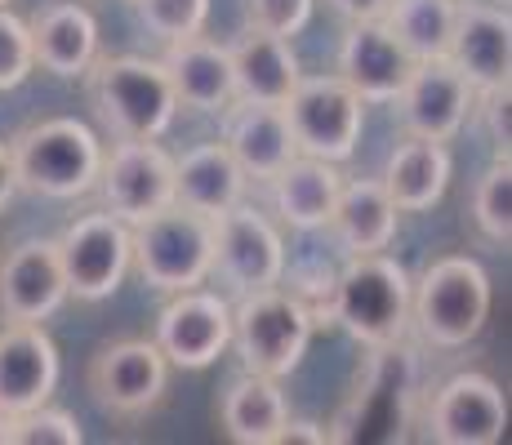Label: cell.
Here are the masks:
<instances>
[{
    "instance_id": "cell-1",
    "label": "cell",
    "mask_w": 512,
    "mask_h": 445,
    "mask_svg": "<svg viewBox=\"0 0 512 445\" xmlns=\"http://www.w3.org/2000/svg\"><path fill=\"white\" fill-rule=\"evenodd\" d=\"M81 81L98 125L112 138H165L183 112L161 58L98 54Z\"/></svg>"
},
{
    "instance_id": "cell-2",
    "label": "cell",
    "mask_w": 512,
    "mask_h": 445,
    "mask_svg": "<svg viewBox=\"0 0 512 445\" xmlns=\"http://www.w3.org/2000/svg\"><path fill=\"white\" fill-rule=\"evenodd\" d=\"M410 281L388 250L348 254V263L334 272L330 290V325L361 343V348L388 352L410 330Z\"/></svg>"
},
{
    "instance_id": "cell-3",
    "label": "cell",
    "mask_w": 512,
    "mask_h": 445,
    "mask_svg": "<svg viewBox=\"0 0 512 445\" xmlns=\"http://www.w3.org/2000/svg\"><path fill=\"white\" fill-rule=\"evenodd\" d=\"M18 192L45 196V201H81L98 187L103 170V138L76 116H45L9 138Z\"/></svg>"
},
{
    "instance_id": "cell-4",
    "label": "cell",
    "mask_w": 512,
    "mask_h": 445,
    "mask_svg": "<svg viewBox=\"0 0 512 445\" xmlns=\"http://www.w3.org/2000/svg\"><path fill=\"white\" fill-rule=\"evenodd\" d=\"M490 272L468 254H441L410 281V325L428 348H468L490 321Z\"/></svg>"
},
{
    "instance_id": "cell-5",
    "label": "cell",
    "mask_w": 512,
    "mask_h": 445,
    "mask_svg": "<svg viewBox=\"0 0 512 445\" xmlns=\"http://www.w3.org/2000/svg\"><path fill=\"white\" fill-rule=\"evenodd\" d=\"M214 263V223L183 205L147 214L130 223V267L143 276L147 290L179 294L192 285H210Z\"/></svg>"
},
{
    "instance_id": "cell-6",
    "label": "cell",
    "mask_w": 512,
    "mask_h": 445,
    "mask_svg": "<svg viewBox=\"0 0 512 445\" xmlns=\"http://www.w3.org/2000/svg\"><path fill=\"white\" fill-rule=\"evenodd\" d=\"M317 334V316L303 308L285 285L272 290H254L232 299V343L241 356V370L285 379L303 365L308 343Z\"/></svg>"
},
{
    "instance_id": "cell-7",
    "label": "cell",
    "mask_w": 512,
    "mask_h": 445,
    "mask_svg": "<svg viewBox=\"0 0 512 445\" xmlns=\"http://www.w3.org/2000/svg\"><path fill=\"white\" fill-rule=\"evenodd\" d=\"M210 223H214L210 281H219L223 290H228V299L281 285L290 250H285L281 223L272 219V214H263L259 205H250V201H236L232 210L214 214Z\"/></svg>"
},
{
    "instance_id": "cell-8",
    "label": "cell",
    "mask_w": 512,
    "mask_h": 445,
    "mask_svg": "<svg viewBox=\"0 0 512 445\" xmlns=\"http://www.w3.org/2000/svg\"><path fill=\"white\" fill-rule=\"evenodd\" d=\"M54 250L67 281V299L103 303L130 276V223L107 210L76 214L54 236Z\"/></svg>"
},
{
    "instance_id": "cell-9",
    "label": "cell",
    "mask_w": 512,
    "mask_h": 445,
    "mask_svg": "<svg viewBox=\"0 0 512 445\" xmlns=\"http://www.w3.org/2000/svg\"><path fill=\"white\" fill-rule=\"evenodd\" d=\"M285 121H290L294 147L303 156L321 161H352L366 130V103L352 94L339 76H299V85L285 98Z\"/></svg>"
},
{
    "instance_id": "cell-10",
    "label": "cell",
    "mask_w": 512,
    "mask_h": 445,
    "mask_svg": "<svg viewBox=\"0 0 512 445\" xmlns=\"http://www.w3.org/2000/svg\"><path fill=\"white\" fill-rule=\"evenodd\" d=\"M85 388L112 419H143L170 392V361L156 339H116L90 356Z\"/></svg>"
},
{
    "instance_id": "cell-11",
    "label": "cell",
    "mask_w": 512,
    "mask_h": 445,
    "mask_svg": "<svg viewBox=\"0 0 512 445\" xmlns=\"http://www.w3.org/2000/svg\"><path fill=\"white\" fill-rule=\"evenodd\" d=\"M472 103H477V89L450 58H419L392 98V112H397L401 134L455 143L472 121Z\"/></svg>"
},
{
    "instance_id": "cell-12",
    "label": "cell",
    "mask_w": 512,
    "mask_h": 445,
    "mask_svg": "<svg viewBox=\"0 0 512 445\" xmlns=\"http://www.w3.org/2000/svg\"><path fill=\"white\" fill-rule=\"evenodd\" d=\"M94 192L107 214L139 223L174 205V156L161 147V138H116L103 156Z\"/></svg>"
},
{
    "instance_id": "cell-13",
    "label": "cell",
    "mask_w": 512,
    "mask_h": 445,
    "mask_svg": "<svg viewBox=\"0 0 512 445\" xmlns=\"http://www.w3.org/2000/svg\"><path fill=\"white\" fill-rule=\"evenodd\" d=\"M152 339L179 370H210L232 343V299L205 285L165 294Z\"/></svg>"
},
{
    "instance_id": "cell-14",
    "label": "cell",
    "mask_w": 512,
    "mask_h": 445,
    "mask_svg": "<svg viewBox=\"0 0 512 445\" xmlns=\"http://www.w3.org/2000/svg\"><path fill=\"white\" fill-rule=\"evenodd\" d=\"M423 428L437 445H499L508 428V397L490 374H450L432 392Z\"/></svg>"
},
{
    "instance_id": "cell-15",
    "label": "cell",
    "mask_w": 512,
    "mask_h": 445,
    "mask_svg": "<svg viewBox=\"0 0 512 445\" xmlns=\"http://www.w3.org/2000/svg\"><path fill=\"white\" fill-rule=\"evenodd\" d=\"M67 303V281L58 267V250L45 236H27L0 250V321H36Z\"/></svg>"
},
{
    "instance_id": "cell-16",
    "label": "cell",
    "mask_w": 512,
    "mask_h": 445,
    "mask_svg": "<svg viewBox=\"0 0 512 445\" xmlns=\"http://www.w3.org/2000/svg\"><path fill=\"white\" fill-rule=\"evenodd\" d=\"M63 361L58 343L36 321H0V414L36 410L54 397Z\"/></svg>"
},
{
    "instance_id": "cell-17",
    "label": "cell",
    "mask_w": 512,
    "mask_h": 445,
    "mask_svg": "<svg viewBox=\"0 0 512 445\" xmlns=\"http://www.w3.org/2000/svg\"><path fill=\"white\" fill-rule=\"evenodd\" d=\"M446 58L464 72V81L477 89L508 85L512 76V18L508 5L486 0H455V32H450Z\"/></svg>"
},
{
    "instance_id": "cell-18",
    "label": "cell",
    "mask_w": 512,
    "mask_h": 445,
    "mask_svg": "<svg viewBox=\"0 0 512 445\" xmlns=\"http://www.w3.org/2000/svg\"><path fill=\"white\" fill-rule=\"evenodd\" d=\"M410 67H415V58L397 45V36L388 32V23H383V18H366V23H348V32H343L334 76H339L366 107H379V103H392V98H397V89L410 76Z\"/></svg>"
},
{
    "instance_id": "cell-19",
    "label": "cell",
    "mask_w": 512,
    "mask_h": 445,
    "mask_svg": "<svg viewBox=\"0 0 512 445\" xmlns=\"http://www.w3.org/2000/svg\"><path fill=\"white\" fill-rule=\"evenodd\" d=\"M161 63H165V72H170L174 98H179V107H187V112L223 116L236 103L232 54H228V45L210 41L205 32L170 41Z\"/></svg>"
},
{
    "instance_id": "cell-20",
    "label": "cell",
    "mask_w": 512,
    "mask_h": 445,
    "mask_svg": "<svg viewBox=\"0 0 512 445\" xmlns=\"http://www.w3.org/2000/svg\"><path fill=\"white\" fill-rule=\"evenodd\" d=\"M32 58L58 81H81L98 58V18L81 0H49L32 18Z\"/></svg>"
},
{
    "instance_id": "cell-21",
    "label": "cell",
    "mask_w": 512,
    "mask_h": 445,
    "mask_svg": "<svg viewBox=\"0 0 512 445\" xmlns=\"http://www.w3.org/2000/svg\"><path fill=\"white\" fill-rule=\"evenodd\" d=\"M223 147L236 156V165H241V174L250 183H268L285 161L299 156L290 121H285V107L245 103V98H236L228 112H223Z\"/></svg>"
},
{
    "instance_id": "cell-22",
    "label": "cell",
    "mask_w": 512,
    "mask_h": 445,
    "mask_svg": "<svg viewBox=\"0 0 512 445\" xmlns=\"http://www.w3.org/2000/svg\"><path fill=\"white\" fill-rule=\"evenodd\" d=\"M263 187H268V201H272L277 223L294 227V232H321L334 214V201H339L343 174H339L334 161L299 152L294 161H285Z\"/></svg>"
},
{
    "instance_id": "cell-23",
    "label": "cell",
    "mask_w": 512,
    "mask_h": 445,
    "mask_svg": "<svg viewBox=\"0 0 512 445\" xmlns=\"http://www.w3.org/2000/svg\"><path fill=\"white\" fill-rule=\"evenodd\" d=\"M228 54H232L236 98H245V103H285L303 76L294 45L285 36L263 32V27H250V23L228 45Z\"/></svg>"
},
{
    "instance_id": "cell-24",
    "label": "cell",
    "mask_w": 512,
    "mask_h": 445,
    "mask_svg": "<svg viewBox=\"0 0 512 445\" xmlns=\"http://www.w3.org/2000/svg\"><path fill=\"white\" fill-rule=\"evenodd\" d=\"M450 174H455V156L446 143H432V138H401L388 152L379 183L388 187L392 205L401 214H428L432 205L446 196Z\"/></svg>"
},
{
    "instance_id": "cell-25",
    "label": "cell",
    "mask_w": 512,
    "mask_h": 445,
    "mask_svg": "<svg viewBox=\"0 0 512 445\" xmlns=\"http://www.w3.org/2000/svg\"><path fill=\"white\" fill-rule=\"evenodd\" d=\"M245 187H250V178L241 174L223 138L219 143H196L192 152L174 156V205L192 214L214 219V214L232 210L236 201H245Z\"/></svg>"
},
{
    "instance_id": "cell-26",
    "label": "cell",
    "mask_w": 512,
    "mask_h": 445,
    "mask_svg": "<svg viewBox=\"0 0 512 445\" xmlns=\"http://www.w3.org/2000/svg\"><path fill=\"white\" fill-rule=\"evenodd\" d=\"M326 227L339 236V245L348 254L392 250L397 227H401V210L392 205L388 187L379 178H343L339 201H334V214Z\"/></svg>"
},
{
    "instance_id": "cell-27",
    "label": "cell",
    "mask_w": 512,
    "mask_h": 445,
    "mask_svg": "<svg viewBox=\"0 0 512 445\" xmlns=\"http://www.w3.org/2000/svg\"><path fill=\"white\" fill-rule=\"evenodd\" d=\"M290 401L281 392V379L241 370L219 397V432L236 445H277Z\"/></svg>"
},
{
    "instance_id": "cell-28",
    "label": "cell",
    "mask_w": 512,
    "mask_h": 445,
    "mask_svg": "<svg viewBox=\"0 0 512 445\" xmlns=\"http://www.w3.org/2000/svg\"><path fill=\"white\" fill-rule=\"evenodd\" d=\"M388 32L410 58H446L455 32V0H392L383 14Z\"/></svg>"
},
{
    "instance_id": "cell-29",
    "label": "cell",
    "mask_w": 512,
    "mask_h": 445,
    "mask_svg": "<svg viewBox=\"0 0 512 445\" xmlns=\"http://www.w3.org/2000/svg\"><path fill=\"white\" fill-rule=\"evenodd\" d=\"M472 223L490 245L508 250L512 245V161L508 152H495L486 174L472 187Z\"/></svg>"
},
{
    "instance_id": "cell-30",
    "label": "cell",
    "mask_w": 512,
    "mask_h": 445,
    "mask_svg": "<svg viewBox=\"0 0 512 445\" xmlns=\"http://www.w3.org/2000/svg\"><path fill=\"white\" fill-rule=\"evenodd\" d=\"M134 23L161 45L205 32L210 23V0H130Z\"/></svg>"
},
{
    "instance_id": "cell-31",
    "label": "cell",
    "mask_w": 512,
    "mask_h": 445,
    "mask_svg": "<svg viewBox=\"0 0 512 445\" xmlns=\"http://www.w3.org/2000/svg\"><path fill=\"white\" fill-rule=\"evenodd\" d=\"M81 441H85L81 423L49 401L9 419V445H81Z\"/></svg>"
},
{
    "instance_id": "cell-32",
    "label": "cell",
    "mask_w": 512,
    "mask_h": 445,
    "mask_svg": "<svg viewBox=\"0 0 512 445\" xmlns=\"http://www.w3.org/2000/svg\"><path fill=\"white\" fill-rule=\"evenodd\" d=\"M32 72H36L32 27H27L23 14L0 5V94H5V89H18Z\"/></svg>"
},
{
    "instance_id": "cell-33",
    "label": "cell",
    "mask_w": 512,
    "mask_h": 445,
    "mask_svg": "<svg viewBox=\"0 0 512 445\" xmlns=\"http://www.w3.org/2000/svg\"><path fill=\"white\" fill-rule=\"evenodd\" d=\"M312 5L317 0H245V23L294 41L312 23Z\"/></svg>"
},
{
    "instance_id": "cell-34",
    "label": "cell",
    "mask_w": 512,
    "mask_h": 445,
    "mask_svg": "<svg viewBox=\"0 0 512 445\" xmlns=\"http://www.w3.org/2000/svg\"><path fill=\"white\" fill-rule=\"evenodd\" d=\"M512 94L508 85H495V89H481L477 103H472V116L486 125V138L495 143V152H508L512 147Z\"/></svg>"
},
{
    "instance_id": "cell-35",
    "label": "cell",
    "mask_w": 512,
    "mask_h": 445,
    "mask_svg": "<svg viewBox=\"0 0 512 445\" xmlns=\"http://www.w3.org/2000/svg\"><path fill=\"white\" fill-rule=\"evenodd\" d=\"M326 441H334V432L312 419H285V428L277 437V445H326Z\"/></svg>"
},
{
    "instance_id": "cell-36",
    "label": "cell",
    "mask_w": 512,
    "mask_h": 445,
    "mask_svg": "<svg viewBox=\"0 0 512 445\" xmlns=\"http://www.w3.org/2000/svg\"><path fill=\"white\" fill-rule=\"evenodd\" d=\"M334 14H343L348 23H366V18H383L392 0H326Z\"/></svg>"
},
{
    "instance_id": "cell-37",
    "label": "cell",
    "mask_w": 512,
    "mask_h": 445,
    "mask_svg": "<svg viewBox=\"0 0 512 445\" xmlns=\"http://www.w3.org/2000/svg\"><path fill=\"white\" fill-rule=\"evenodd\" d=\"M18 196V174H14V156H9V143H0V214L14 205Z\"/></svg>"
},
{
    "instance_id": "cell-38",
    "label": "cell",
    "mask_w": 512,
    "mask_h": 445,
    "mask_svg": "<svg viewBox=\"0 0 512 445\" xmlns=\"http://www.w3.org/2000/svg\"><path fill=\"white\" fill-rule=\"evenodd\" d=\"M0 445H9V414H0Z\"/></svg>"
},
{
    "instance_id": "cell-39",
    "label": "cell",
    "mask_w": 512,
    "mask_h": 445,
    "mask_svg": "<svg viewBox=\"0 0 512 445\" xmlns=\"http://www.w3.org/2000/svg\"><path fill=\"white\" fill-rule=\"evenodd\" d=\"M0 5H9V0H0Z\"/></svg>"
}]
</instances>
